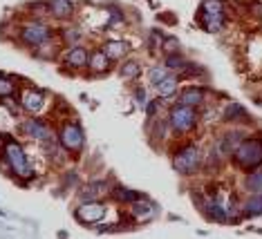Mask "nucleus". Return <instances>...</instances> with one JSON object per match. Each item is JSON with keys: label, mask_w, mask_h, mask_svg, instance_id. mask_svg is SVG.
I'll list each match as a JSON object with an SVG mask.
<instances>
[{"label": "nucleus", "mask_w": 262, "mask_h": 239, "mask_svg": "<svg viewBox=\"0 0 262 239\" xmlns=\"http://www.w3.org/2000/svg\"><path fill=\"white\" fill-rule=\"evenodd\" d=\"M231 157H233L237 170L242 172L262 168V136H244Z\"/></svg>", "instance_id": "nucleus-1"}, {"label": "nucleus", "mask_w": 262, "mask_h": 239, "mask_svg": "<svg viewBox=\"0 0 262 239\" xmlns=\"http://www.w3.org/2000/svg\"><path fill=\"white\" fill-rule=\"evenodd\" d=\"M54 36H56L54 27L47 25V22L40 20V18H32V20L23 22L18 27V40L23 45H29V47H38L40 43L54 38Z\"/></svg>", "instance_id": "nucleus-2"}, {"label": "nucleus", "mask_w": 262, "mask_h": 239, "mask_svg": "<svg viewBox=\"0 0 262 239\" xmlns=\"http://www.w3.org/2000/svg\"><path fill=\"white\" fill-rule=\"evenodd\" d=\"M3 157L7 161V168L20 179H32L34 177V168L29 165L27 154L23 150V146L18 141H7L3 148Z\"/></svg>", "instance_id": "nucleus-3"}, {"label": "nucleus", "mask_w": 262, "mask_h": 239, "mask_svg": "<svg viewBox=\"0 0 262 239\" xmlns=\"http://www.w3.org/2000/svg\"><path fill=\"white\" fill-rule=\"evenodd\" d=\"M200 116H198V107H190L184 103H177L168 110V125L172 132L177 134H188L195 130Z\"/></svg>", "instance_id": "nucleus-4"}, {"label": "nucleus", "mask_w": 262, "mask_h": 239, "mask_svg": "<svg viewBox=\"0 0 262 239\" xmlns=\"http://www.w3.org/2000/svg\"><path fill=\"white\" fill-rule=\"evenodd\" d=\"M202 165V152L193 143H184L182 148H177L172 152V168L180 175H195Z\"/></svg>", "instance_id": "nucleus-5"}, {"label": "nucleus", "mask_w": 262, "mask_h": 239, "mask_svg": "<svg viewBox=\"0 0 262 239\" xmlns=\"http://www.w3.org/2000/svg\"><path fill=\"white\" fill-rule=\"evenodd\" d=\"M58 143L68 150L70 154H79L85 146V132H83L79 121H68L58 130Z\"/></svg>", "instance_id": "nucleus-6"}, {"label": "nucleus", "mask_w": 262, "mask_h": 239, "mask_svg": "<svg viewBox=\"0 0 262 239\" xmlns=\"http://www.w3.org/2000/svg\"><path fill=\"white\" fill-rule=\"evenodd\" d=\"M103 214H105V206L101 204L99 199H94V201H81V206L74 210V217L79 219L81 224H88V226L99 224L101 219H103Z\"/></svg>", "instance_id": "nucleus-7"}, {"label": "nucleus", "mask_w": 262, "mask_h": 239, "mask_svg": "<svg viewBox=\"0 0 262 239\" xmlns=\"http://www.w3.org/2000/svg\"><path fill=\"white\" fill-rule=\"evenodd\" d=\"M20 107L29 114H38L40 110L47 105V94L40 92V89H34V87H27L20 92Z\"/></svg>", "instance_id": "nucleus-8"}, {"label": "nucleus", "mask_w": 262, "mask_h": 239, "mask_svg": "<svg viewBox=\"0 0 262 239\" xmlns=\"http://www.w3.org/2000/svg\"><path fill=\"white\" fill-rule=\"evenodd\" d=\"M20 130L25 132L27 136H32V139L36 141H52L54 139V134H52V128L47 121H40V118H25V121L20 123Z\"/></svg>", "instance_id": "nucleus-9"}, {"label": "nucleus", "mask_w": 262, "mask_h": 239, "mask_svg": "<svg viewBox=\"0 0 262 239\" xmlns=\"http://www.w3.org/2000/svg\"><path fill=\"white\" fill-rule=\"evenodd\" d=\"M88 61H90V52H88V47H83L81 43L79 45H70V50L63 54V63L68 65L70 69L88 67Z\"/></svg>", "instance_id": "nucleus-10"}, {"label": "nucleus", "mask_w": 262, "mask_h": 239, "mask_svg": "<svg viewBox=\"0 0 262 239\" xmlns=\"http://www.w3.org/2000/svg\"><path fill=\"white\" fill-rule=\"evenodd\" d=\"M157 212V208H155L150 201L146 199V197H141V199H137L130 204V214L137 219V224L139 222H148V219H152V214Z\"/></svg>", "instance_id": "nucleus-11"}, {"label": "nucleus", "mask_w": 262, "mask_h": 239, "mask_svg": "<svg viewBox=\"0 0 262 239\" xmlns=\"http://www.w3.org/2000/svg\"><path fill=\"white\" fill-rule=\"evenodd\" d=\"M50 16L56 20H72L74 3L72 0H50Z\"/></svg>", "instance_id": "nucleus-12"}, {"label": "nucleus", "mask_w": 262, "mask_h": 239, "mask_svg": "<svg viewBox=\"0 0 262 239\" xmlns=\"http://www.w3.org/2000/svg\"><path fill=\"white\" fill-rule=\"evenodd\" d=\"M177 103H184V105H190V107H202L206 103V89L204 87H186L182 89L180 94V101Z\"/></svg>", "instance_id": "nucleus-13"}, {"label": "nucleus", "mask_w": 262, "mask_h": 239, "mask_svg": "<svg viewBox=\"0 0 262 239\" xmlns=\"http://www.w3.org/2000/svg\"><path fill=\"white\" fill-rule=\"evenodd\" d=\"M112 61L108 58V54L103 50H94L90 52V61H88V69L92 71V74H105V71H110V65Z\"/></svg>", "instance_id": "nucleus-14"}, {"label": "nucleus", "mask_w": 262, "mask_h": 239, "mask_svg": "<svg viewBox=\"0 0 262 239\" xmlns=\"http://www.w3.org/2000/svg\"><path fill=\"white\" fill-rule=\"evenodd\" d=\"M200 16L208 18H226V3L224 0H204L200 7Z\"/></svg>", "instance_id": "nucleus-15"}, {"label": "nucleus", "mask_w": 262, "mask_h": 239, "mask_svg": "<svg viewBox=\"0 0 262 239\" xmlns=\"http://www.w3.org/2000/svg\"><path fill=\"white\" fill-rule=\"evenodd\" d=\"M103 52L108 54L110 61H121V58L128 56L130 47H128L126 40H108V43L103 45Z\"/></svg>", "instance_id": "nucleus-16"}, {"label": "nucleus", "mask_w": 262, "mask_h": 239, "mask_svg": "<svg viewBox=\"0 0 262 239\" xmlns=\"http://www.w3.org/2000/svg\"><path fill=\"white\" fill-rule=\"evenodd\" d=\"M242 214L244 217H260L262 214V190L249 195V199L242 204Z\"/></svg>", "instance_id": "nucleus-17"}, {"label": "nucleus", "mask_w": 262, "mask_h": 239, "mask_svg": "<svg viewBox=\"0 0 262 239\" xmlns=\"http://www.w3.org/2000/svg\"><path fill=\"white\" fill-rule=\"evenodd\" d=\"M177 85H180V79H177L175 74H168L164 81H159L157 85V92H159V97L162 99H172L175 97V92H177Z\"/></svg>", "instance_id": "nucleus-18"}, {"label": "nucleus", "mask_w": 262, "mask_h": 239, "mask_svg": "<svg viewBox=\"0 0 262 239\" xmlns=\"http://www.w3.org/2000/svg\"><path fill=\"white\" fill-rule=\"evenodd\" d=\"M222 118L226 123H237V121H247L249 118V112L244 110L242 105H237V103H229L224 107V112H222Z\"/></svg>", "instance_id": "nucleus-19"}, {"label": "nucleus", "mask_w": 262, "mask_h": 239, "mask_svg": "<svg viewBox=\"0 0 262 239\" xmlns=\"http://www.w3.org/2000/svg\"><path fill=\"white\" fill-rule=\"evenodd\" d=\"M242 188L247 190L249 195H251V193H260V190H262V168L247 172V177L242 179Z\"/></svg>", "instance_id": "nucleus-20"}, {"label": "nucleus", "mask_w": 262, "mask_h": 239, "mask_svg": "<svg viewBox=\"0 0 262 239\" xmlns=\"http://www.w3.org/2000/svg\"><path fill=\"white\" fill-rule=\"evenodd\" d=\"M112 199H117L119 204H133V201L137 199H141L144 195H139V193H135V190H128V188H123V186H117V188H112Z\"/></svg>", "instance_id": "nucleus-21"}, {"label": "nucleus", "mask_w": 262, "mask_h": 239, "mask_svg": "<svg viewBox=\"0 0 262 239\" xmlns=\"http://www.w3.org/2000/svg\"><path fill=\"white\" fill-rule=\"evenodd\" d=\"M164 65H166V69H168V71H172V74H182V71L186 69L188 61L182 56L180 52H177V54H168V56H166V63H164Z\"/></svg>", "instance_id": "nucleus-22"}, {"label": "nucleus", "mask_w": 262, "mask_h": 239, "mask_svg": "<svg viewBox=\"0 0 262 239\" xmlns=\"http://www.w3.org/2000/svg\"><path fill=\"white\" fill-rule=\"evenodd\" d=\"M36 50V56L38 58H43V61H47V58H56V54H58V50H61V45L58 43H54V40H45V43H40L38 47H34Z\"/></svg>", "instance_id": "nucleus-23"}, {"label": "nucleus", "mask_w": 262, "mask_h": 239, "mask_svg": "<svg viewBox=\"0 0 262 239\" xmlns=\"http://www.w3.org/2000/svg\"><path fill=\"white\" fill-rule=\"evenodd\" d=\"M200 25L204 32H211V34H217L222 32L224 25H226V18H208V16H200Z\"/></svg>", "instance_id": "nucleus-24"}, {"label": "nucleus", "mask_w": 262, "mask_h": 239, "mask_svg": "<svg viewBox=\"0 0 262 239\" xmlns=\"http://www.w3.org/2000/svg\"><path fill=\"white\" fill-rule=\"evenodd\" d=\"M139 71H141V65L139 61H126L119 67V74H121V79H128V81H133L139 76Z\"/></svg>", "instance_id": "nucleus-25"}, {"label": "nucleus", "mask_w": 262, "mask_h": 239, "mask_svg": "<svg viewBox=\"0 0 262 239\" xmlns=\"http://www.w3.org/2000/svg\"><path fill=\"white\" fill-rule=\"evenodd\" d=\"M61 38L65 40V43H70V45H79L81 38H83V29H79V27L63 29V32H61Z\"/></svg>", "instance_id": "nucleus-26"}, {"label": "nucleus", "mask_w": 262, "mask_h": 239, "mask_svg": "<svg viewBox=\"0 0 262 239\" xmlns=\"http://www.w3.org/2000/svg\"><path fill=\"white\" fill-rule=\"evenodd\" d=\"M16 92V83L7 79V76H0V99H7Z\"/></svg>", "instance_id": "nucleus-27"}, {"label": "nucleus", "mask_w": 262, "mask_h": 239, "mask_svg": "<svg viewBox=\"0 0 262 239\" xmlns=\"http://www.w3.org/2000/svg\"><path fill=\"white\" fill-rule=\"evenodd\" d=\"M148 76H150V83H152V85H157L159 81H164L166 76H168V69L162 67V65H155V67H150V71H148Z\"/></svg>", "instance_id": "nucleus-28"}, {"label": "nucleus", "mask_w": 262, "mask_h": 239, "mask_svg": "<svg viewBox=\"0 0 262 239\" xmlns=\"http://www.w3.org/2000/svg\"><path fill=\"white\" fill-rule=\"evenodd\" d=\"M29 11H32L34 16H50V3H45V0L32 3L29 5Z\"/></svg>", "instance_id": "nucleus-29"}, {"label": "nucleus", "mask_w": 262, "mask_h": 239, "mask_svg": "<svg viewBox=\"0 0 262 239\" xmlns=\"http://www.w3.org/2000/svg\"><path fill=\"white\" fill-rule=\"evenodd\" d=\"M162 47H164V52H166V54H177V52H180V40H175V38H166Z\"/></svg>", "instance_id": "nucleus-30"}, {"label": "nucleus", "mask_w": 262, "mask_h": 239, "mask_svg": "<svg viewBox=\"0 0 262 239\" xmlns=\"http://www.w3.org/2000/svg\"><path fill=\"white\" fill-rule=\"evenodd\" d=\"M164 36H162V32H159V29H152V32H150V43L155 45V47H162L164 45Z\"/></svg>", "instance_id": "nucleus-31"}, {"label": "nucleus", "mask_w": 262, "mask_h": 239, "mask_svg": "<svg viewBox=\"0 0 262 239\" xmlns=\"http://www.w3.org/2000/svg\"><path fill=\"white\" fill-rule=\"evenodd\" d=\"M135 101H137L139 105H146V103H148V99H146V89H144V87H137V89H135Z\"/></svg>", "instance_id": "nucleus-32"}, {"label": "nucleus", "mask_w": 262, "mask_h": 239, "mask_svg": "<svg viewBox=\"0 0 262 239\" xmlns=\"http://www.w3.org/2000/svg\"><path fill=\"white\" fill-rule=\"evenodd\" d=\"M157 110H159L157 101H148V103H146V114H148V118H152L155 114H157Z\"/></svg>", "instance_id": "nucleus-33"}, {"label": "nucleus", "mask_w": 262, "mask_h": 239, "mask_svg": "<svg viewBox=\"0 0 262 239\" xmlns=\"http://www.w3.org/2000/svg\"><path fill=\"white\" fill-rule=\"evenodd\" d=\"M5 143H7V141H5V139H3V134H0V150L5 148Z\"/></svg>", "instance_id": "nucleus-34"}]
</instances>
